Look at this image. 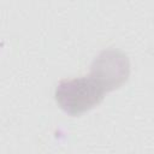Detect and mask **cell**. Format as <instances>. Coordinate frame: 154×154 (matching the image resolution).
<instances>
[{
    "instance_id": "cell-1",
    "label": "cell",
    "mask_w": 154,
    "mask_h": 154,
    "mask_svg": "<svg viewBox=\"0 0 154 154\" xmlns=\"http://www.w3.org/2000/svg\"><path fill=\"white\" fill-rule=\"evenodd\" d=\"M105 87L90 73L61 79L54 90L59 107L71 116H79L99 105L106 94Z\"/></svg>"
},
{
    "instance_id": "cell-2",
    "label": "cell",
    "mask_w": 154,
    "mask_h": 154,
    "mask_svg": "<svg viewBox=\"0 0 154 154\" xmlns=\"http://www.w3.org/2000/svg\"><path fill=\"white\" fill-rule=\"evenodd\" d=\"M106 89L111 91L126 82L130 75V63L125 53L116 48L102 49L90 65V72Z\"/></svg>"
}]
</instances>
